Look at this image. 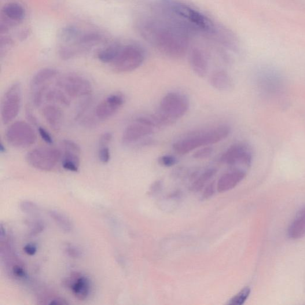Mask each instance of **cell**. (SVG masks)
<instances>
[{
  "instance_id": "cell-36",
  "label": "cell",
  "mask_w": 305,
  "mask_h": 305,
  "mask_svg": "<svg viewBox=\"0 0 305 305\" xmlns=\"http://www.w3.org/2000/svg\"><path fill=\"white\" fill-rule=\"evenodd\" d=\"M24 251L27 255L32 256L34 255L37 251V248L34 244H28L24 248Z\"/></svg>"
},
{
  "instance_id": "cell-27",
  "label": "cell",
  "mask_w": 305,
  "mask_h": 305,
  "mask_svg": "<svg viewBox=\"0 0 305 305\" xmlns=\"http://www.w3.org/2000/svg\"><path fill=\"white\" fill-rule=\"evenodd\" d=\"M251 290L249 288H244L230 300L229 304L233 305H241L243 304L246 302V300L248 299L250 294H251Z\"/></svg>"
},
{
  "instance_id": "cell-19",
  "label": "cell",
  "mask_w": 305,
  "mask_h": 305,
  "mask_svg": "<svg viewBox=\"0 0 305 305\" xmlns=\"http://www.w3.org/2000/svg\"><path fill=\"white\" fill-rule=\"evenodd\" d=\"M209 83L215 89L222 91L230 90L233 85L230 76L224 71H217L212 73Z\"/></svg>"
},
{
  "instance_id": "cell-25",
  "label": "cell",
  "mask_w": 305,
  "mask_h": 305,
  "mask_svg": "<svg viewBox=\"0 0 305 305\" xmlns=\"http://www.w3.org/2000/svg\"><path fill=\"white\" fill-rule=\"evenodd\" d=\"M50 215L62 229L69 232L72 229V225L67 216L56 211H50Z\"/></svg>"
},
{
  "instance_id": "cell-31",
  "label": "cell",
  "mask_w": 305,
  "mask_h": 305,
  "mask_svg": "<svg viewBox=\"0 0 305 305\" xmlns=\"http://www.w3.org/2000/svg\"><path fill=\"white\" fill-rule=\"evenodd\" d=\"M98 158L102 163L109 162L110 159V151L108 146L100 147L98 150Z\"/></svg>"
},
{
  "instance_id": "cell-15",
  "label": "cell",
  "mask_w": 305,
  "mask_h": 305,
  "mask_svg": "<svg viewBox=\"0 0 305 305\" xmlns=\"http://www.w3.org/2000/svg\"><path fill=\"white\" fill-rule=\"evenodd\" d=\"M190 64L194 73L200 78H204L208 71V64L203 51L195 48L190 54Z\"/></svg>"
},
{
  "instance_id": "cell-20",
  "label": "cell",
  "mask_w": 305,
  "mask_h": 305,
  "mask_svg": "<svg viewBox=\"0 0 305 305\" xmlns=\"http://www.w3.org/2000/svg\"><path fill=\"white\" fill-rule=\"evenodd\" d=\"M57 73L56 70L53 68H47L40 70L32 77L30 83L31 90L47 85L48 82L57 75Z\"/></svg>"
},
{
  "instance_id": "cell-2",
  "label": "cell",
  "mask_w": 305,
  "mask_h": 305,
  "mask_svg": "<svg viewBox=\"0 0 305 305\" xmlns=\"http://www.w3.org/2000/svg\"><path fill=\"white\" fill-rule=\"evenodd\" d=\"M230 128L227 126L197 132L178 139L174 143L173 149L176 153L184 155L194 150L223 140L230 135Z\"/></svg>"
},
{
  "instance_id": "cell-10",
  "label": "cell",
  "mask_w": 305,
  "mask_h": 305,
  "mask_svg": "<svg viewBox=\"0 0 305 305\" xmlns=\"http://www.w3.org/2000/svg\"><path fill=\"white\" fill-rule=\"evenodd\" d=\"M220 161L230 166H240L248 168L253 160V154L251 148L244 143H237L231 146L224 153Z\"/></svg>"
},
{
  "instance_id": "cell-5",
  "label": "cell",
  "mask_w": 305,
  "mask_h": 305,
  "mask_svg": "<svg viewBox=\"0 0 305 305\" xmlns=\"http://www.w3.org/2000/svg\"><path fill=\"white\" fill-rule=\"evenodd\" d=\"M145 59V52L137 44H128L121 46L118 55L112 64L117 73L130 72L140 66Z\"/></svg>"
},
{
  "instance_id": "cell-26",
  "label": "cell",
  "mask_w": 305,
  "mask_h": 305,
  "mask_svg": "<svg viewBox=\"0 0 305 305\" xmlns=\"http://www.w3.org/2000/svg\"><path fill=\"white\" fill-rule=\"evenodd\" d=\"M48 89H49L48 86L44 85L32 90V102L36 107H39L42 105L43 98L45 97Z\"/></svg>"
},
{
  "instance_id": "cell-9",
  "label": "cell",
  "mask_w": 305,
  "mask_h": 305,
  "mask_svg": "<svg viewBox=\"0 0 305 305\" xmlns=\"http://www.w3.org/2000/svg\"><path fill=\"white\" fill-rule=\"evenodd\" d=\"M57 86L63 89L66 94L71 98L88 97L93 90L89 80L73 73L65 75L58 79Z\"/></svg>"
},
{
  "instance_id": "cell-17",
  "label": "cell",
  "mask_w": 305,
  "mask_h": 305,
  "mask_svg": "<svg viewBox=\"0 0 305 305\" xmlns=\"http://www.w3.org/2000/svg\"><path fill=\"white\" fill-rule=\"evenodd\" d=\"M2 14L6 23L13 24L24 19L25 11L19 4L10 3L4 6Z\"/></svg>"
},
{
  "instance_id": "cell-39",
  "label": "cell",
  "mask_w": 305,
  "mask_h": 305,
  "mask_svg": "<svg viewBox=\"0 0 305 305\" xmlns=\"http://www.w3.org/2000/svg\"><path fill=\"white\" fill-rule=\"evenodd\" d=\"M51 304H68V302H65V300L62 299H55L52 300V302H50Z\"/></svg>"
},
{
  "instance_id": "cell-34",
  "label": "cell",
  "mask_w": 305,
  "mask_h": 305,
  "mask_svg": "<svg viewBox=\"0 0 305 305\" xmlns=\"http://www.w3.org/2000/svg\"><path fill=\"white\" fill-rule=\"evenodd\" d=\"M215 182H213L206 187L203 194V197L204 199H208L214 195L215 192Z\"/></svg>"
},
{
  "instance_id": "cell-30",
  "label": "cell",
  "mask_w": 305,
  "mask_h": 305,
  "mask_svg": "<svg viewBox=\"0 0 305 305\" xmlns=\"http://www.w3.org/2000/svg\"><path fill=\"white\" fill-rule=\"evenodd\" d=\"M158 161H159V164L161 165V166L165 167H171L174 166V165L177 162V160H176V157L173 156L164 155L159 158Z\"/></svg>"
},
{
  "instance_id": "cell-40",
  "label": "cell",
  "mask_w": 305,
  "mask_h": 305,
  "mask_svg": "<svg viewBox=\"0 0 305 305\" xmlns=\"http://www.w3.org/2000/svg\"><path fill=\"white\" fill-rule=\"evenodd\" d=\"M0 152L2 153H5L6 152V148L2 143H1V145H0Z\"/></svg>"
},
{
  "instance_id": "cell-11",
  "label": "cell",
  "mask_w": 305,
  "mask_h": 305,
  "mask_svg": "<svg viewBox=\"0 0 305 305\" xmlns=\"http://www.w3.org/2000/svg\"><path fill=\"white\" fill-rule=\"evenodd\" d=\"M153 132V127L136 119L124 130L122 137L123 144L131 146L141 141L143 143L147 141L145 139L152 135Z\"/></svg>"
},
{
  "instance_id": "cell-37",
  "label": "cell",
  "mask_w": 305,
  "mask_h": 305,
  "mask_svg": "<svg viewBox=\"0 0 305 305\" xmlns=\"http://www.w3.org/2000/svg\"><path fill=\"white\" fill-rule=\"evenodd\" d=\"M13 273L17 277L24 278L26 277V272L24 268L19 266H15L13 268Z\"/></svg>"
},
{
  "instance_id": "cell-38",
  "label": "cell",
  "mask_w": 305,
  "mask_h": 305,
  "mask_svg": "<svg viewBox=\"0 0 305 305\" xmlns=\"http://www.w3.org/2000/svg\"><path fill=\"white\" fill-rule=\"evenodd\" d=\"M27 118L29 123L34 125V126H37L38 122L37 120L35 118V117L33 115V114L31 113L30 110H28L27 111Z\"/></svg>"
},
{
  "instance_id": "cell-35",
  "label": "cell",
  "mask_w": 305,
  "mask_h": 305,
  "mask_svg": "<svg viewBox=\"0 0 305 305\" xmlns=\"http://www.w3.org/2000/svg\"><path fill=\"white\" fill-rule=\"evenodd\" d=\"M66 252H67L69 256L72 257V258H78L80 256V252L79 250L73 246H69L66 248Z\"/></svg>"
},
{
  "instance_id": "cell-12",
  "label": "cell",
  "mask_w": 305,
  "mask_h": 305,
  "mask_svg": "<svg viewBox=\"0 0 305 305\" xmlns=\"http://www.w3.org/2000/svg\"><path fill=\"white\" fill-rule=\"evenodd\" d=\"M124 102L125 98L122 94L110 95L97 105L95 110V116L100 120L108 119L118 111Z\"/></svg>"
},
{
  "instance_id": "cell-24",
  "label": "cell",
  "mask_w": 305,
  "mask_h": 305,
  "mask_svg": "<svg viewBox=\"0 0 305 305\" xmlns=\"http://www.w3.org/2000/svg\"><path fill=\"white\" fill-rule=\"evenodd\" d=\"M216 169L212 168L206 171L204 173L202 174L199 177H198L195 181L193 183L191 190L193 192H199L203 189L204 187L210 181L211 179L215 176L216 173Z\"/></svg>"
},
{
  "instance_id": "cell-4",
  "label": "cell",
  "mask_w": 305,
  "mask_h": 305,
  "mask_svg": "<svg viewBox=\"0 0 305 305\" xmlns=\"http://www.w3.org/2000/svg\"><path fill=\"white\" fill-rule=\"evenodd\" d=\"M171 12L185 23L208 32L214 31V25L210 19L198 11L184 4L174 1L165 2Z\"/></svg>"
},
{
  "instance_id": "cell-1",
  "label": "cell",
  "mask_w": 305,
  "mask_h": 305,
  "mask_svg": "<svg viewBox=\"0 0 305 305\" xmlns=\"http://www.w3.org/2000/svg\"><path fill=\"white\" fill-rule=\"evenodd\" d=\"M185 28L171 22L147 21L141 25V35L161 53L172 58L185 56L188 49Z\"/></svg>"
},
{
  "instance_id": "cell-23",
  "label": "cell",
  "mask_w": 305,
  "mask_h": 305,
  "mask_svg": "<svg viewBox=\"0 0 305 305\" xmlns=\"http://www.w3.org/2000/svg\"><path fill=\"white\" fill-rule=\"evenodd\" d=\"M45 98L48 101L57 103L65 106H69L71 104L69 97L60 90L48 89Z\"/></svg>"
},
{
  "instance_id": "cell-18",
  "label": "cell",
  "mask_w": 305,
  "mask_h": 305,
  "mask_svg": "<svg viewBox=\"0 0 305 305\" xmlns=\"http://www.w3.org/2000/svg\"><path fill=\"white\" fill-rule=\"evenodd\" d=\"M68 282V286L71 289L73 295L77 299L84 300L89 295L90 284L88 279L84 276H78L72 278Z\"/></svg>"
},
{
  "instance_id": "cell-7",
  "label": "cell",
  "mask_w": 305,
  "mask_h": 305,
  "mask_svg": "<svg viewBox=\"0 0 305 305\" xmlns=\"http://www.w3.org/2000/svg\"><path fill=\"white\" fill-rule=\"evenodd\" d=\"M6 138L14 148L23 149L35 144L36 135L30 125L24 121H17L7 128Z\"/></svg>"
},
{
  "instance_id": "cell-6",
  "label": "cell",
  "mask_w": 305,
  "mask_h": 305,
  "mask_svg": "<svg viewBox=\"0 0 305 305\" xmlns=\"http://www.w3.org/2000/svg\"><path fill=\"white\" fill-rule=\"evenodd\" d=\"M61 150L53 148H38L33 149L26 156V160L31 167L37 170L49 171L53 170L62 159Z\"/></svg>"
},
{
  "instance_id": "cell-8",
  "label": "cell",
  "mask_w": 305,
  "mask_h": 305,
  "mask_svg": "<svg viewBox=\"0 0 305 305\" xmlns=\"http://www.w3.org/2000/svg\"><path fill=\"white\" fill-rule=\"evenodd\" d=\"M22 104V87L20 83L11 86L4 95L1 106V116L4 124H8L19 114Z\"/></svg>"
},
{
  "instance_id": "cell-33",
  "label": "cell",
  "mask_w": 305,
  "mask_h": 305,
  "mask_svg": "<svg viewBox=\"0 0 305 305\" xmlns=\"http://www.w3.org/2000/svg\"><path fill=\"white\" fill-rule=\"evenodd\" d=\"M113 135L110 132H105L100 136L99 139V146H108L109 143L112 140Z\"/></svg>"
},
{
  "instance_id": "cell-29",
  "label": "cell",
  "mask_w": 305,
  "mask_h": 305,
  "mask_svg": "<svg viewBox=\"0 0 305 305\" xmlns=\"http://www.w3.org/2000/svg\"><path fill=\"white\" fill-rule=\"evenodd\" d=\"M61 146L63 150L80 153V149L79 145L73 141L69 140V139H64V140L62 141Z\"/></svg>"
},
{
  "instance_id": "cell-21",
  "label": "cell",
  "mask_w": 305,
  "mask_h": 305,
  "mask_svg": "<svg viewBox=\"0 0 305 305\" xmlns=\"http://www.w3.org/2000/svg\"><path fill=\"white\" fill-rule=\"evenodd\" d=\"M80 153L64 150L62 153V167L71 172H78L80 165Z\"/></svg>"
},
{
  "instance_id": "cell-13",
  "label": "cell",
  "mask_w": 305,
  "mask_h": 305,
  "mask_svg": "<svg viewBox=\"0 0 305 305\" xmlns=\"http://www.w3.org/2000/svg\"><path fill=\"white\" fill-rule=\"evenodd\" d=\"M246 172L244 169L236 168L223 174L217 183V190L224 193L232 190L244 179Z\"/></svg>"
},
{
  "instance_id": "cell-22",
  "label": "cell",
  "mask_w": 305,
  "mask_h": 305,
  "mask_svg": "<svg viewBox=\"0 0 305 305\" xmlns=\"http://www.w3.org/2000/svg\"><path fill=\"white\" fill-rule=\"evenodd\" d=\"M119 43H113L104 48L98 53L99 60L104 64H112L118 55L121 47Z\"/></svg>"
},
{
  "instance_id": "cell-3",
  "label": "cell",
  "mask_w": 305,
  "mask_h": 305,
  "mask_svg": "<svg viewBox=\"0 0 305 305\" xmlns=\"http://www.w3.org/2000/svg\"><path fill=\"white\" fill-rule=\"evenodd\" d=\"M189 100L185 94L171 92L161 99L159 109L154 116L159 127L174 124L188 111Z\"/></svg>"
},
{
  "instance_id": "cell-14",
  "label": "cell",
  "mask_w": 305,
  "mask_h": 305,
  "mask_svg": "<svg viewBox=\"0 0 305 305\" xmlns=\"http://www.w3.org/2000/svg\"><path fill=\"white\" fill-rule=\"evenodd\" d=\"M43 115L52 129L56 131L61 130L63 126L64 115L59 107L52 105H47L43 109Z\"/></svg>"
},
{
  "instance_id": "cell-16",
  "label": "cell",
  "mask_w": 305,
  "mask_h": 305,
  "mask_svg": "<svg viewBox=\"0 0 305 305\" xmlns=\"http://www.w3.org/2000/svg\"><path fill=\"white\" fill-rule=\"evenodd\" d=\"M290 239L299 240L305 236V207L297 213L288 229Z\"/></svg>"
},
{
  "instance_id": "cell-32",
  "label": "cell",
  "mask_w": 305,
  "mask_h": 305,
  "mask_svg": "<svg viewBox=\"0 0 305 305\" xmlns=\"http://www.w3.org/2000/svg\"><path fill=\"white\" fill-rule=\"evenodd\" d=\"M38 132L40 136L47 144L51 145L53 143V139L51 137V134L48 132L45 128L39 127H38Z\"/></svg>"
},
{
  "instance_id": "cell-28",
  "label": "cell",
  "mask_w": 305,
  "mask_h": 305,
  "mask_svg": "<svg viewBox=\"0 0 305 305\" xmlns=\"http://www.w3.org/2000/svg\"><path fill=\"white\" fill-rule=\"evenodd\" d=\"M213 148L210 146H205L196 150L194 153L193 157L197 159H204L210 157L213 153Z\"/></svg>"
}]
</instances>
